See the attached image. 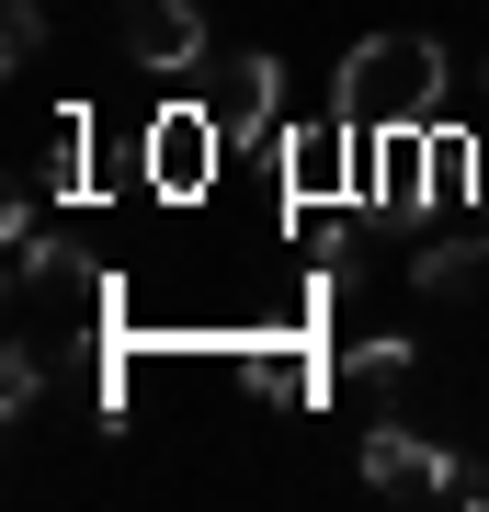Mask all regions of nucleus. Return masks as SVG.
<instances>
[{"label":"nucleus","mask_w":489,"mask_h":512,"mask_svg":"<svg viewBox=\"0 0 489 512\" xmlns=\"http://www.w3.org/2000/svg\"><path fill=\"white\" fill-rule=\"evenodd\" d=\"M217 148H228V126H217V114H205V103H171L160 126H148V183H160V194H205Z\"/></svg>","instance_id":"obj_3"},{"label":"nucleus","mask_w":489,"mask_h":512,"mask_svg":"<svg viewBox=\"0 0 489 512\" xmlns=\"http://www.w3.org/2000/svg\"><path fill=\"white\" fill-rule=\"evenodd\" d=\"M455 103V57L421 46V35H364L342 57V126L353 137H387V126H444Z\"/></svg>","instance_id":"obj_1"},{"label":"nucleus","mask_w":489,"mask_h":512,"mask_svg":"<svg viewBox=\"0 0 489 512\" xmlns=\"http://www.w3.org/2000/svg\"><path fill=\"white\" fill-rule=\"evenodd\" d=\"M0 57H12V69H46V0H12V12H0Z\"/></svg>","instance_id":"obj_9"},{"label":"nucleus","mask_w":489,"mask_h":512,"mask_svg":"<svg viewBox=\"0 0 489 512\" xmlns=\"http://www.w3.org/2000/svg\"><path fill=\"white\" fill-rule=\"evenodd\" d=\"M273 92H285V80H273V57H239V69L217 80V103H205V114H217L228 137H262V126H273Z\"/></svg>","instance_id":"obj_8"},{"label":"nucleus","mask_w":489,"mask_h":512,"mask_svg":"<svg viewBox=\"0 0 489 512\" xmlns=\"http://www.w3.org/2000/svg\"><path fill=\"white\" fill-rule=\"evenodd\" d=\"M285 183L296 194H342L353 183V126H296L285 137Z\"/></svg>","instance_id":"obj_6"},{"label":"nucleus","mask_w":489,"mask_h":512,"mask_svg":"<svg viewBox=\"0 0 489 512\" xmlns=\"http://www.w3.org/2000/svg\"><path fill=\"white\" fill-rule=\"evenodd\" d=\"M35 399H46V353H35V342H12V376H0V410L23 421Z\"/></svg>","instance_id":"obj_10"},{"label":"nucleus","mask_w":489,"mask_h":512,"mask_svg":"<svg viewBox=\"0 0 489 512\" xmlns=\"http://www.w3.org/2000/svg\"><path fill=\"white\" fill-rule=\"evenodd\" d=\"M353 467H364V490H376V501H455V490H467V467H455L433 433H410V421H364Z\"/></svg>","instance_id":"obj_2"},{"label":"nucleus","mask_w":489,"mask_h":512,"mask_svg":"<svg viewBox=\"0 0 489 512\" xmlns=\"http://www.w3.org/2000/svg\"><path fill=\"white\" fill-rule=\"evenodd\" d=\"M410 365H421L410 342H353V353H342V399H364L376 421H399L387 399H399V387H410Z\"/></svg>","instance_id":"obj_7"},{"label":"nucleus","mask_w":489,"mask_h":512,"mask_svg":"<svg viewBox=\"0 0 489 512\" xmlns=\"http://www.w3.org/2000/svg\"><path fill=\"white\" fill-rule=\"evenodd\" d=\"M126 57L148 80L160 69H205V12L194 0H126Z\"/></svg>","instance_id":"obj_4"},{"label":"nucleus","mask_w":489,"mask_h":512,"mask_svg":"<svg viewBox=\"0 0 489 512\" xmlns=\"http://www.w3.org/2000/svg\"><path fill=\"white\" fill-rule=\"evenodd\" d=\"M410 285H421V296H478V285H489V239H467V228L421 239V251H410Z\"/></svg>","instance_id":"obj_5"},{"label":"nucleus","mask_w":489,"mask_h":512,"mask_svg":"<svg viewBox=\"0 0 489 512\" xmlns=\"http://www.w3.org/2000/svg\"><path fill=\"white\" fill-rule=\"evenodd\" d=\"M467 103H478V114H489V57H478V69H467Z\"/></svg>","instance_id":"obj_11"}]
</instances>
